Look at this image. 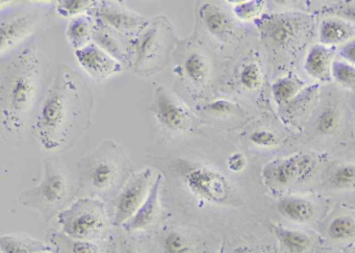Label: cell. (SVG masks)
Here are the masks:
<instances>
[{
    "mask_svg": "<svg viewBox=\"0 0 355 253\" xmlns=\"http://www.w3.org/2000/svg\"><path fill=\"white\" fill-rule=\"evenodd\" d=\"M1 66L0 118L3 130L19 134L30 119L40 87L41 63L34 42Z\"/></svg>",
    "mask_w": 355,
    "mask_h": 253,
    "instance_id": "obj_2",
    "label": "cell"
},
{
    "mask_svg": "<svg viewBox=\"0 0 355 253\" xmlns=\"http://www.w3.org/2000/svg\"><path fill=\"white\" fill-rule=\"evenodd\" d=\"M163 248L165 253H190V241L182 232H171L164 238Z\"/></svg>",
    "mask_w": 355,
    "mask_h": 253,
    "instance_id": "obj_29",
    "label": "cell"
},
{
    "mask_svg": "<svg viewBox=\"0 0 355 253\" xmlns=\"http://www.w3.org/2000/svg\"><path fill=\"white\" fill-rule=\"evenodd\" d=\"M332 51L323 45H315L305 59L304 69L311 78L328 80L331 73Z\"/></svg>",
    "mask_w": 355,
    "mask_h": 253,
    "instance_id": "obj_18",
    "label": "cell"
},
{
    "mask_svg": "<svg viewBox=\"0 0 355 253\" xmlns=\"http://www.w3.org/2000/svg\"><path fill=\"white\" fill-rule=\"evenodd\" d=\"M263 3L252 0V1H245L239 3L234 8V13L239 19L250 20L257 17L263 11Z\"/></svg>",
    "mask_w": 355,
    "mask_h": 253,
    "instance_id": "obj_32",
    "label": "cell"
},
{
    "mask_svg": "<svg viewBox=\"0 0 355 253\" xmlns=\"http://www.w3.org/2000/svg\"><path fill=\"white\" fill-rule=\"evenodd\" d=\"M263 30H265L268 37L278 44L288 42L295 36V33H296L294 24L288 20L282 19V18H277V19H272L266 22Z\"/></svg>",
    "mask_w": 355,
    "mask_h": 253,
    "instance_id": "obj_24",
    "label": "cell"
},
{
    "mask_svg": "<svg viewBox=\"0 0 355 253\" xmlns=\"http://www.w3.org/2000/svg\"><path fill=\"white\" fill-rule=\"evenodd\" d=\"M199 16L207 32L219 39L227 40L234 32V24L230 16L218 6L205 3L199 10Z\"/></svg>",
    "mask_w": 355,
    "mask_h": 253,
    "instance_id": "obj_16",
    "label": "cell"
},
{
    "mask_svg": "<svg viewBox=\"0 0 355 253\" xmlns=\"http://www.w3.org/2000/svg\"><path fill=\"white\" fill-rule=\"evenodd\" d=\"M328 234L336 241L348 240L355 236V221L349 216H338L330 222Z\"/></svg>",
    "mask_w": 355,
    "mask_h": 253,
    "instance_id": "obj_25",
    "label": "cell"
},
{
    "mask_svg": "<svg viewBox=\"0 0 355 253\" xmlns=\"http://www.w3.org/2000/svg\"><path fill=\"white\" fill-rule=\"evenodd\" d=\"M71 191L69 174L59 162L49 157L44 161L43 180L35 188L24 191L20 202L24 207L40 211L49 220L66 204Z\"/></svg>",
    "mask_w": 355,
    "mask_h": 253,
    "instance_id": "obj_5",
    "label": "cell"
},
{
    "mask_svg": "<svg viewBox=\"0 0 355 253\" xmlns=\"http://www.w3.org/2000/svg\"><path fill=\"white\" fill-rule=\"evenodd\" d=\"M82 186L94 194L105 195L115 189L132 170L124 149L113 141H103L98 148L78 162Z\"/></svg>",
    "mask_w": 355,
    "mask_h": 253,
    "instance_id": "obj_3",
    "label": "cell"
},
{
    "mask_svg": "<svg viewBox=\"0 0 355 253\" xmlns=\"http://www.w3.org/2000/svg\"><path fill=\"white\" fill-rule=\"evenodd\" d=\"M176 46L173 26L165 17H157L143 30L135 43L132 70L143 78L163 70Z\"/></svg>",
    "mask_w": 355,
    "mask_h": 253,
    "instance_id": "obj_4",
    "label": "cell"
},
{
    "mask_svg": "<svg viewBox=\"0 0 355 253\" xmlns=\"http://www.w3.org/2000/svg\"><path fill=\"white\" fill-rule=\"evenodd\" d=\"M163 180V174L159 173L151 186L148 196L142 207L125 224L122 225L128 232L145 229L157 220L159 211V190H161Z\"/></svg>",
    "mask_w": 355,
    "mask_h": 253,
    "instance_id": "obj_15",
    "label": "cell"
},
{
    "mask_svg": "<svg viewBox=\"0 0 355 253\" xmlns=\"http://www.w3.org/2000/svg\"><path fill=\"white\" fill-rule=\"evenodd\" d=\"M247 159L242 153H234L227 159V166L232 172H241L245 169Z\"/></svg>",
    "mask_w": 355,
    "mask_h": 253,
    "instance_id": "obj_37",
    "label": "cell"
},
{
    "mask_svg": "<svg viewBox=\"0 0 355 253\" xmlns=\"http://www.w3.org/2000/svg\"><path fill=\"white\" fill-rule=\"evenodd\" d=\"M182 74L194 88H201L207 82L209 65L205 55L196 49H189L182 61Z\"/></svg>",
    "mask_w": 355,
    "mask_h": 253,
    "instance_id": "obj_17",
    "label": "cell"
},
{
    "mask_svg": "<svg viewBox=\"0 0 355 253\" xmlns=\"http://www.w3.org/2000/svg\"><path fill=\"white\" fill-rule=\"evenodd\" d=\"M151 111L159 124L172 132H184L191 130L193 117L186 105L164 87L155 90Z\"/></svg>",
    "mask_w": 355,
    "mask_h": 253,
    "instance_id": "obj_10",
    "label": "cell"
},
{
    "mask_svg": "<svg viewBox=\"0 0 355 253\" xmlns=\"http://www.w3.org/2000/svg\"><path fill=\"white\" fill-rule=\"evenodd\" d=\"M273 232L282 246L291 253H303L311 245V238L298 230L274 226Z\"/></svg>",
    "mask_w": 355,
    "mask_h": 253,
    "instance_id": "obj_23",
    "label": "cell"
},
{
    "mask_svg": "<svg viewBox=\"0 0 355 253\" xmlns=\"http://www.w3.org/2000/svg\"><path fill=\"white\" fill-rule=\"evenodd\" d=\"M336 15L349 21L355 22V5L343 6L336 11Z\"/></svg>",
    "mask_w": 355,
    "mask_h": 253,
    "instance_id": "obj_39",
    "label": "cell"
},
{
    "mask_svg": "<svg viewBox=\"0 0 355 253\" xmlns=\"http://www.w3.org/2000/svg\"><path fill=\"white\" fill-rule=\"evenodd\" d=\"M315 165V159L311 155L297 153L268 166L265 169V177L277 186H286L304 177Z\"/></svg>",
    "mask_w": 355,
    "mask_h": 253,
    "instance_id": "obj_12",
    "label": "cell"
},
{
    "mask_svg": "<svg viewBox=\"0 0 355 253\" xmlns=\"http://www.w3.org/2000/svg\"><path fill=\"white\" fill-rule=\"evenodd\" d=\"M184 182L191 194L201 200L221 204L230 198V186L226 178L207 166H197L189 170Z\"/></svg>",
    "mask_w": 355,
    "mask_h": 253,
    "instance_id": "obj_8",
    "label": "cell"
},
{
    "mask_svg": "<svg viewBox=\"0 0 355 253\" xmlns=\"http://www.w3.org/2000/svg\"><path fill=\"white\" fill-rule=\"evenodd\" d=\"M331 74L336 82L347 88H355V66L345 62H334Z\"/></svg>",
    "mask_w": 355,
    "mask_h": 253,
    "instance_id": "obj_28",
    "label": "cell"
},
{
    "mask_svg": "<svg viewBox=\"0 0 355 253\" xmlns=\"http://www.w3.org/2000/svg\"><path fill=\"white\" fill-rule=\"evenodd\" d=\"M39 19L40 14L38 11L18 12L9 17L3 16L0 26V51L3 55L28 37Z\"/></svg>",
    "mask_w": 355,
    "mask_h": 253,
    "instance_id": "obj_13",
    "label": "cell"
},
{
    "mask_svg": "<svg viewBox=\"0 0 355 253\" xmlns=\"http://www.w3.org/2000/svg\"><path fill=\"white\" fill-rule=\"evenodd\" d=\"M332 186L338 189L355 186V165H343L332 173L330 177Z\"/></svg>",
    "mask_w": 355,
    "mask_h": 253,
    "instance_id": "obj_30",
    "label": "cell"
},
{
    "mask_svg": "<svg viewBox=\"0 0 355 253\" xmlns=\"http://www.w3.org/2000/svg\"><path fill=\"white\" fill-rule=\"evenodd\" d=\"M249 139L253 144L261 147H273L278 143L277 137L268 130H257L250 134Z\"/></svg>",
    "mask_w": 355,
    "mask_h": 253,
    "instance_id": "obj_34",
    "label": "cell"
},
{
    "mask_svg": "<svg viewBox=\"0 0 355 253\" xmlns=\"http://www.w3.org/2000/svg\"><path fill=\"white\" fill-rule=\"evenodd\" d=\"M207 110L216 115H227L234 111V105L227 101H216L207 105Z\"/></svg>",
    "mask_w": 355,
    "mask_h": 253,
    "instance_id": "obj_36",
    "label": "cell"
},
{
    "mask_svg": "<svg viewBox=\"0 0 355 253\" xmlns=\"http://www.w3.org/2000/svg\"><path fill=\"white\" fill-rule=\"evenodd\" d=\"M340 55L344 58L346 61H348L349 63L352 64L353 66L355 65V40L350 41V42L347 43L345 46L342 47L340 51Z\"/></svg>",
    "mask_w": 355,
    "mask_h": 253,
    "instance_id": "obj_38",
    "label": "cell"
},
{
    "mask_svg": "<svg viewBox=\"0 0 355 253\" xmlns=\"http://www.w3.org/2000/svg\"><path fill=\"white\" fill-rule=\"evenodd\" d=\"M352 36V28L343 20H324L320 26V40L325 45L340 44Z\"/></svg>",
    "mask_w": 355,
    "mask_h": 253,
    "instance_id": "obj_21",
    "label": "cell"
},
{
    "mask_svg": "<svg viewBox=\"0 0 355 253\" xmlns=\"http://www.w3.org/2000/svg\"><path fill=\"white\" fill-rule=\"evenodd\" d=\"M153 169L146 168L130 176L117 196L114 213V224L123 225L142 207L150 191Z\"/></svg>",
    "mask_w": 355,
    "mask_h": 253,
    "instance_id": "obj_9",
    "label": "cell"
},
{
    "mask_svg": "<svg viewBox=\"0 0 355 253\" xmlns=\"http://www.w3.org/2000/svg\"><path fill=\"white\" fill-rule=\"evenodd\" d=\"M124 253H140L139 251L135 250V249H128Z\"/></svg>",
    "mask_w": 355,
    "mask_h": 253,
    "instance_id": "obj_40",
    "label": "cell"
},
{
    "mask_svg": "<svg viewBox=\"0 0 355 253\" xmlns=\"http://www.w3.org/2000/svg\"><path fill=\"white\" fill-rule=\"evenodd\" d=\"M95 19L89 14L73 17L67 28V38L76 51L92 43Z\"/></svg>",
    "mask_w": 355,
    "mask_h": 253,
    "instance_id": "obj_19",
    "label": "cell"
},
{
    "mask_svg": "<svg viewBox=\"0 0 355 253\" xmlns=\"http://www.w3.org/2000/svg\"><path fill=\"white\" fill-rule=\"evenodd\" d=\"M338 126V117L336 112L325 111L320 116L317 122V128L324 134H332Z\"/></svg>",
    "mask_w": 355,
    "mask_h": 253,
    "instance_id": "obj_33",
    "label": "cell"
},
{
    "mask_svg": "<svg viewBox=\"0 0 355 253\" xmlns=\"http://www.w3.org/2000/svg\"><path fill=\"white\" fill-rule=\"evenodd\" d=\"M76 58L83 69L95 80H105L122 71V64L112 58L94 42L76 51Z\"/></svg>",
    "mask_w": 355,
    "mask_h": 253,
    "instance_id": "obj_11",
    "label": "cell"
},
{
    "mask_svg": "<svg viewBox=\"0 0 355 253\" xmlns=\"http://www.w3.org/2000/svg\"><path fill=\"white\" fill-rule=\"evenodd\" d=\"M301 84L295 78H284L278 80L272 87V93L276 101L280 103H288L296 96L300 90Z\"/></svg>",
    "mask_w": 355,
    "mask_h": 253,
    "instance_id": "obj_26",
    "label": "cell"
},
{
    "mask_svg": "<svg viewBox=\"0 0 355 253\" xmlns=\"http://www.w3.org/2000/svg\"><path fill=\"white\" fill-rule=\"evenodd\" d=\"M93 93L78 72L61 65L37 107L33 132L49 151H65L91 126Z\"/></svg>",
    "mask_w": 355,
    "mask_h": 253,
    "instance_id": "obj_1",
    "label": "cell"
},
{
    "mask_svg": "<svg viewBox=\"0 0 355 253\" xmlns=\"http://www.w3.org/2000/svg\"><path fill=\"white\" fill-rule=\"evenodd\" d=\"M95 1L91 0H62L58 3V13L64 17H78L90 11Z\"/></svg>",
    "mask_w": 355,
    "mask_h": 253,
    "instance_id": "obj_27",
    "label": "cell"
},
{
    "mask_svg": "<svg viewBox=\"0 0 355 253\" xmlns=\"http://www.w3.org/2000/svg\"><path fill=\"white\" fill-rule=\"evenodd\" d=\"M92 40L120 64L132 65L135 43L95 19Z\"/></svg>",
    "mask_w": 355,
    "mask_h": 253,
    "instance_id": "obj_14",
    "label": "cell"
},
{
    "mask_svg": "<svg viewBox=\"0 0 355 253\" xmlns=\"http://www.w3.org/2000/svg\"><path fill=\"white\" fill-rule=\"evenodd\" d=\"M64 234L73 240L90 241L107 230L105 204L93 198H80L58 216Z\"/></svg>",
    "mask_w": 355,
    "mask_h": 253,
    "instance_id": "obj_6",
    "label": "cell"
},
{
    "mask_svg": "<svg viewBox=\"0 0 355 253\" xmlns=\"http://www.w3.org/2000/svg\"><path fill=\"white\" fill-rule=\"evenodd\" d=\"M353 253H355V251H353Z\"/></svg>",
    "mask_w": 355,
    "mask_h": 253,
    "instance_id": "obj_42",
    "label": "cell"
},
{
    "mask_svg": "<svg viewBox=\"0 0 355 253\" xmlns=\"http://www.w3.org/2000/svg\"><path fill=\"white\" fill-rule=\"evenodd\" d=\"M278 211L291 221L304 223L315 215V205L304 198L286 197L278 202Z\"/></svg>",
    "mask_w": 355,
    "mask_h": 253,
    "instance_id": "obj_20",
    "label": "cell"
},
{
    "mask_svg": "<svg viewBox=\"0 0 355 253\" xmlns=\"http://www.w3.org/2000/svg\"><path fill=\"white\" fill-rule=\"evenodd\" d=\"M70 251L71 253H101L98 245L92 241L74 240Z\"/></svg>",
    "mask_w": 355,
    "mask_h": 253,
    "instance_id": "obj_35",
    "label": "cell"
},
{
    "mask_svg": "<svg viewBox=\"0 0 355 253\" xmlns=\"http://www.w3.org/2000/svg\"><path fill=\"white\" fill-rule=\"evenodd\" d=\"M37 253H53V252H51V250H49V249H45V250H41Z\"/></svg>",
    "mask_w": 355,
    "mask_h": 253,
    "instance_id": "obj_41",
    "label": "cell"
},
{
    "mask_svg": "<svg viewBox=\"0 0 355 253\" xmlns=\"http://www.w3.org/2000/svg\"><path fill=\"white\" fill-rule=\"evenodd\" d=\"M240 82L247 90H257L261 84V71L255 63H249L243 67L240 73Z\"/></svg>",
    "mask_w": 355,
    "mask_h": 253,
    "instance_id": "obj_31",
    "label": "cell"
},
{
    "mask_svg": "<svg viewBox=\"0 0 355 253\" xmlns=\"http://www.w3.org/2000/svg\"><path fill=\"white\" fill-rule=\"evenodd\" d=\"M88 14L134 43L151 21L124 6L112 1H95Z\"/></svg>",
    "mask_w": 355,
    "mask_h": 253,
    "instance_id": "obj_7",
    "label": "cell"
},
{
    "mask_svg": "<svg viewBox=\"0 0 355 253\" xmlns=\"http://www.w3.org/2000/svg\"><path fill=\"white\" fill-rule=\"evenodd\" d=\"M0 249L1 253H37L49 248L41 241L28 236L7 234L0 238Z\"/></svg>",
    "mask_w": 355,
    "mask_h": 253,
    "instance_id": "obj_22",
    "label": "cell"
}]
</instances>
